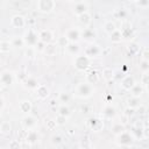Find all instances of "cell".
Listing matches in <instances>:
<instances>
[{
    "label": "cell",
    "instance_id": "cell-1",
    "mask_svg": "<svg viewBox=\"0 0 149 149\" xmlns=\"http://www.w3.org/2000/svg\"><path fill=\"white\" fill-rule=\"evenodd\" d=\"M94 85L87 83V81H83V83H79L76 87H74V91H73V94L77 97V98H80V99H88L93 95L94 93Z\"/></svg>",
    "mask_w": 149,
    "mask_h": 149
},
{
    "label": "cell",
    "instance_id": "cell-2",
    "mask_svg": "<svg viewBox=\"0 0 149 149\" xmlns=\"http://www.w3.org/2000/svg\"><path fill=\"white\" fill-rule=\"evenodd\" d=\"M91 63H92V59L88 58L86 55H76L74 56V59H73V66L77 71L79 72H85L90 66H91Z\"/></svg>",
    "mask_w": 149,
    "mask_h": 149
},
{
    "label": "cell",
    "instance_id": "cell-3",
    "mask_svg": "<svg viewBox=\"0 0 149 149\" xmlns=\"http://www.w3.org/2000/svg\"><path fill=\"white\" fill-rule=\"evenodd\" d=\"M115 137H116V140H115L116 144L119 147H122V148H129V147H132L134 144V141H135V139L132 135V133L130 132H127V130H123L122 133H120Z\"/></svg>",
    "mask_w": 149,
    "mask_h": 149
},
{
    "label": "cell",
    "instance_id": "cell-4",
    "mask_svg": "<svg viewBox=\"0 0 149 149\" xmlns=\"http://www.w3.org/2000/svg\"><path fill=\"white\" fill-rule=\"evenodd\" d=\"M22 38L24 41L26 47H28V48H34L37 44V42L40 41L38 40V34L33 28H29L28 30H26L24 34L22 35Z\"/></svg>",
    "mask_w": 149,
    "mask_h": 149
},
{
    "label": "cell",
    "instance_id": "cell-5",
    "mask_svg": "<svg viewBox=\"0 0 149 149\" xmlns=\"http://www.w3.org/2000/svg\"><path fill=\"white\" fill-rule=\"evenodd\" d=\"M56 7V0H37L36 9L42 14H50Z\"/></svg>",
    "mask_w": 149,
    "mask_h": 149
},
{
    "label": "cell",
    "instance_id": "cell-6",
    "mask_svg": "<svg viewBox=\"0 0 149 149\" xmlns=\"http://www.w3.org/2000/svg\"><path fill=\"white\" fill-rule=\"evenodd\" d=\"M101 52H102L101 48H100L97 43H94V42H90V43L86 45L85 50H84V55H86V56H87L88 58H91V59L99 57V56L101 55Z\"/></svg>",
    "mask_w": 149,
    "mask_h": 149
},
{
    "label": "cell",
    "instance_id": "cell-7",
    "mask_svg": "<svg viewBox=\"0 0 149 149\" xmlns=\"http://www.w3.org/2000/svg\"><path fill=\"white\" fill-rule=\"evenodd\" d=\"M87 127L93 132V133H99L104 129L105 127V122L104 119L101 118H97V116H92L87 120Z\"/></svg>",
    "mask_w": 149,
    "mask_h": 149
},
{
    "label": "cell",
    "instance_id": "cell-8",
    "mask_svg": "<svg viewBox=\"0 0 149 149\" xmlns=\"http://www.w3.org/2000/svg\"><path fill=\"white\" fill-rule=\"evenodd\" d=\"M22 127L26 129V130H30V129H35L36 126H37V119L31 115V114H26L23 118H22Z\"/></svg>",
    "mask_w": 149,
    "mask_h": 149
},
{
    "label": "cell",
    "instance_id": "cell-9",
    "mask_svg": "<svg viewBox=\"0 0 149 149\" xmlns=\"http://www.w3.org/2000/svg\"><path fill=\"white\" fill-rule=\"evenodd\" d=\"M10 26L16 29H21L26 27V17L20 14H15L10 17Z\"/></svg>",
    "mask_w": 149,
    "mask_h": 149
},
{
    "label": "cell",
    "instance_id": "cell-10",
    "mask_svg": "<svg viewBox=\"0 0 149 149\" xmlns=\"http://www.w3.org/2000/svg\"><path fill=\"white\" fill-rule=\"evenodd\" d=\"M65 37L69 40V42H77V43H79V41L81 40L80 29H78V28L68 29L66 33H65Z\"/></svg>",
    "mask_w": 149,
    "mask_h": 149
},
{
    "label": "cell",
    "instance_id": "cell-11",
    "mask_svg": "<svg viewBox=\"0 0 149 149\" xmlns=\"http://www.w3.org/2000/svg\"><path fill=\"white\" fill-rule=\"evenodd\" d=\"M54 38H55L54 33L50 29H43V30H41L38 33V40L41 42H43L44 44H48V43L54 42Z\"/></svg>",
    "mask_w": 149,
    "mask_h": 149
},
{
    "label": "cell",
    "instance_id": "cell-12",
    "mask_svg": "<svg viewBox=\"0 0 149 149\" xmlns=\"http://www.w3.org/2000/svg\"><path fill=\"white\" fill-rule=\"evenodd\" d=\"M21 84L26 90H29V91H35V88L38 86L36 78H34L31 76H26V78L21 81Z\"/></svg>",
    "mask_w": 149,
    "mask_h": 149
},
{
    "label": "cell",
    "instance_id": "cell-13",
    "mask_svg": "<svg viewBox=\"0 0 149 149\" xmlns=\"http://www.w3.org/2000/svg\"><path fill=\"white\" fill-rule=\"evenodd\" d=\"M135 83H136L135 81V78L132 74H128V73L120 80V85H121L122 90H125V91H129L134 86Z\"/></svg>",
    "mask_w": 149,
    "mask_h": 149
},
{
    "label": "cell",
    "instance_id": "cell-14",
    "mask_svg": "<svg viewBox=\"0 0 149 149\" xmlns=\"http://www.w3.org/2000/svg\"><path fill=\"white\" fill-rule=\"evenodd\" d=\"M35 92H36V97L40 100H45L50 95L49 87L47 85H43V84H38V86L35 88Z\"/></svg>",
    "mask_w": 149,
    "mask_h": 149
},
{
    "label": "cell",
    "instance_id": "cell-15",
    "mask_svg": "<svg viewBox=\"0 0 149 149\" xmlns=\"http://www.w3.org/2000/svg\"><path fill=\"white\" fill-rule=\"evenodd\" d=\"M80 36H81L83 40H85V41H87L90 43V42H93L94 41V38L97 37V33L92 28L86 27L83 30H80Z\"/></svg>",
    "mask_w": 149,
    "mask_h": 149
},
{
    "label": "cell",
    "instance_id": "cell-16",
    "mask_svg": "<svg viewBox=\"0 0 149 149\" xmlns=\"http://www.w3.org/2000/svg\"><path fill=\"white\" fill-rule=\"evenodd\" d=\"M118 112H116V108L113 106V105H106L104 108H102V116L104 119L106 120H113L115 116H116Z\"/></svg>",
    "mask_w": 149,
    "mask_h": 149
},
{
    "label": "cell",
    "instance_id": "cell-17",
    "mask_svg": "<svg viewBox=\"0 0 149 149\" xmlns=\"http://www.w3.org/2000/svg\"><path fill=\"white\" fill-rule=\"evenodd\" d=\"M0 81L2 86H10L14 81V74L10 71H2L0 73Z\"/></svg>",
    "mask_w": 149,
    "mask_h": 149
},
{
    "label": "cell",
    "instance_id": "cell-18",
    "mask_svg": "<svg viewBox=\"0 0 149 149\" xmlns=\"http://www.w3.org/2000/svg\"><path fill=\"white\" fill-rule=\"evenodd\" d=\"M31 109H33V104H31L30 100L23 99V100H21V101L19 102V111H20L22 114H24V115H26V114H30Z\"/></svg>",
    "mask_w": 149,
    "mask_h": 149
},
{
    "label": "cell",
    "instance_id": "cell-19",
    "mask_svg": "<svg viewBox=\"0 0 149 149\" xmlns=\"http://www.w3.org/2000/svg\"><path fill=\"white\" fill-rule=\"evenodd\" d=\"M77 19H78L79 24H80L81 27H84V28L90 27V26H91V23H92V16H91V14H90L88 12H86V13H83V14L78 15V16H77Z\"/></svg>",
    "mask_w": 149,
    "mask_h": 149
},
{
    "label": "cell",
    "instance_id": "cell-20",
    "mask_svg": "<svg viewBox=\"0 0 149 149\" xmlns=\"http://www.w3.org/2000/svg\"><path fill=\"white\" fill-rule=\"evenodd\" d=\"M130 133H132V135L134 136L135 141H143V140H144V135H143V126H139V125L134 126V127L132 128Z\"/></svg>",
    "mask_w": 149,
    "mask_h": 149
},
{
    "label": "cell",
    "instance_id": "cell-21",
    "mask_svg": "<svg viewBox=\"0 0 149 149\" xmlns=\"http://www.w3.org/2000/svg\"><path fill=\"white\" fill-rule=\"evenodd\" d=\"M128 92H130V95H133V97L141 98V97L143 95V93L146 92V90H144V87H143L141 84L135 83V84H134V86H133Z\"/></svg>",
    "mask_w": 149,
    "mask_h": 149
},
{
    "label": "cell",
    "instance_id": "cell-22",
    "mask_svg": "<svg viewBox=\"0 0 149 149\" xmlns=\"http://www.w3.org/2000/svg\"><path fill=\"white\" fill-rule=\"evenodd\" d=\"M86 12H88V6L85 2H83V1L77 2L74 5V7H73V14L76 16H78V15H80L83 13H86Z\"/></svg>",
    "mask_w": 149,
    "mask_h": 149
},
{
    "label": "cell",
    "instance_id": "cell-23",
    "mask_svg": "<svg viewBox=\"0 0 149 149\" xmlns=\"http://www.w3.org/2000/svg\"><path fill=\"white\" fill-rule=\"evenodd\" d=\"M119 30H120V34H121L122 40H128V41H130V40H133V37H134V35H135L134 30H133L130 27H122V28L119 29Z\"/></svg>",
    "mask_w": 149,
    "mask_h": 149
},
{
    "label": "cell",
    "instance_id": "cell-24",
    "mask_svg": "<svg viewBox=\"0 0 149 149\" xmlns=\"http://www.w3.org/2000/svg\"><path fill=\"white\" fill-rule=\"evenodd\" d=\"M57 48H58L57 43L51 42V43H48V44L44 45L43 52H44L47 56H55V55L57 54Z\"/></svg>",
    "mask_w": 149,
    "mask_h": 149
},
{
    "label": "cell",
    "instance_id": "cell-25",
    "mask_svg": "<svg viewBox=\"0 0 149 149\" xmlns=\"http://www.w3.org/2000/svg\"><path fill=\"white\" fill-rule=\"evenodd\" d=\"M37 141H38V133H37L35 129L28 130V134H27V136H26V142L29 143L30 146H33V144H35Z\"/></svg>",
    "mask_w": 149,
    "mask_h": 149
},
{
    "label": "cell",
    "instance_id": "cell-26",
    "mask_svg": "<svg viewBox=\"0 0 149 149\" xmlns=\"http://www.w3.org/2000/svg\"><path fill=\"white\" fill-rule=\"evenodd\" d=\"M65 49H66V51H68L70 55H72V56L78 55L79 51H80L79 43H77V42H69V44L65 47Z\"/></svg>",
    "mask_w": 149,
    "mask_h": 149
},
{
    "label": "cell",
    "instance_id": "cell-27",
    "mask_svg": "<svg viewBox=\"0 0 149 149\" xmlns=\"http://www.w3.org/2000/svg\"><path fill=\"white\" fill-rule=\"evenodd\" d=\"M85 78H86V81H87V83L94 85V84H97V83L99 81V73H98L95 70H91L90 72L86 73Z\"/></svg>",
    "mask_w": 149,
    "mask_h": 149
},
{
    "label": "cell",
    "instance_id": "cell-28",
    "mask_svg": "<svg viewBox=\"0 0 149 149\" xmlns=\"http://www.w3.org/2000/svg\"><path fill=\"white\" fill-rule=\"evenodd\" d=\"M0 133L2 135H5V136L10 135V133H12V123L9 121L1 122V125H0Z\"/></svg>",
    "mask_w": 149,
    "mask_h": 149
},
{
    "label": "cell",
    "instance_id": "cell-29",
    "mask_svg": "<svg viewBox=\"0 0 149 149\" xmlns=\"http://www.w3.org/2000/svg\"><path fill=\"white\" fill-rule=\"evenodd\" d=\"M141 104H142V102H141V99L137 98V97L130 95V97L127 99V106H128V107H132V108H134V109H136Z\"/></svg>",
    "mask_w": 149,
    "mask_h": 149
},
{
    "label": "cell",
    "instance_id": "cell-30",
    "mask_svg": "<svg viewBox=\"0 0 149 149\" xmlns=\"http://www.w3.org/2000/svg\"><path fill=\"white\" fill-rule=\"evenodd\" d=\"M123 130H126V129H125L123 123H121V122H114V123L112 125V127H111V132H112V134H113L114 136L119 135V134L122 133Z\"/></svg>",
    "mask_w": 149,
    "mask_h": 149
},
{
    "label": "cell",
    "instance_id": "cell-31",
    "mask_svg": "<svg viewBox=\"0 0 149 149\" xmlns=\"http://www.w3.org/2000/svg\"><path fill=\"white\" fill-rule=\"evenodd\" d=\"M57 112H58V114H61V115H65V116H68V118H70L71 116V108L68 106V104H61L59 105V107L57 108Z\"/></svg>",
    "mask_w": 149,
    "mask_h": 149
},
{
    "label": "cell",
    "instance_id": "cell-32",
    "mask_svg": "<svg viewBox=\"0 0 149 149\" xmlns=\"http://www.w3.org/2000/svg\"><path fill=\"white\" fill-rule=\"evenodd\" d=\"M127 51H128L132 56H135V55L140 54L141 48H140V45H139L137 43H135V42H130V43L128 44V47H127Z\"/></svg>",
    "mask_w": 149,
    "mask_h": 149
},
{
    "label": "cell",
    "instance_id": "cell-33",
    "mask_svg": "<svg viewBox=\"0 0 149 149\" xmlns=\"http://www.w3.org/2000/svg\"><path fill=\"white\" fill-rule=\"evenodd\" d=\"M118 28H116V24L113 22V21H106L105 23H104V30H105V33L106 34H112L114 30H116Z\"/></svg>",
    "mask_w": 149,
    "mask_h": 149
},
{
    "label": "cell",
    "instance_id": "cell-34",
    "mask_svg": "<svg viewBox=\"0 0 149 149\" xmlns=\"http://www.w3.org/2000/svg\"><path fill=\"white\" fill-rule=\"evenodd\" d=\"M109 41L112 43H115V44H118V43H120L122 41V37H121V34H120L119 29H116L112 34H109Z\"/></svg>",
    "mask_w": 149,
    "mask_h": 149
},
{
    "label": "cell",
    "instance_id": "cell-35",
    "mask_svg": "<svg viewBox=\"0 0 149 149\" xmlns=\"http://www.w3.org/2000/svg\"><path fill=\"white\" fill-rule=\"evenodd\" d=\"M63 140L64 139H63V136L61 134H54L50 137V143L52 146H55V147H58V146H61L63 143Z\"/></svg>",
    "mask_w": 149,
    "mask_h": 149
},
{
    "label": "cell",
    "instance_id": "cell-36",
    "mask_svg": "<svg viewBox=\"0 0 149 149\" xmlns=\"http://www.w3.org/2000/svg\"><path fill=\"white\" fill-rule=\"evenodd\" d=\"M140 84L144 87V90H148V85H149V71L142 72L141 78H140Z\"/></svg>",
    "mask_w": 149,
    "mask_h": 149
},
{
    "label": "cell",
    "instance_id": "cell-37",
    "mask_svg": "<svg viewBox=\"0 0 149 149\" xmlns=\"http://www.w3.org/2000/svg\"><path fill=\"white\" fill-rule=\"evenodd\" d=\"M10 44H12V47H14V48H23V47L26 45L23 38H22V37H19V36L14 37V38L12 40Z\"/></svg>",
    "mask_w": 149,
    "mask_h": 149
},
{
    "label": "cell",
    "instance_id": "cell-38",
    "mask_svg": "<svg viewBox=\"0 0 149 149\" xmlns=\"http://www.w3.org/2000/svg\"><path fill=\"white\" fill-rule=\"evenodd\" d=\"M127 74L126 71H122V70H113V80H116L120 83V80Z\"/></svg>",
    "mask_w": 149,
    "mask_h": 149
},
{
    "label": "cell",
    "instance_id": "cell-39",
    "mask_svg": "<svg viewBox=\"0 0 149 149\" xmlns=\"http://www.w3.org/2000/svg\"><path fill=\"white\" fill-rule=\"evenodd\" d=\"M102 78L105 79V80H112L113 79V70L112 69H109V68H105L104 70H102Z\"/></svg>",
    "mask_w": 149,
    "mask_h": 149
},
{
    "label": "cell",
    "instance_id": "cell-40",
    "mask_svg": "<svg viewBox=\"0 0 149 149\" xmlns=\"http://www.w3.org/2000/svg\"><path fill=\"white\" fill-rule=\"evenodd\" d=\"M68 120H69L68 116H65V115H61V114H57V116H56V119H55L57 126H64V125H66Z\"/></svg>",
    "mask_w": 149,
    "mask_h": 149
},
{
    "label": "cell",
    "instance_id": "cell-41",
    "mask_svg": "<svg viewBox=\"0 0 149 149\" xmlns=\"http://www.w3.org/2000/svg\"><path fill=\"white\" fill-rule=\"evenodd\" d=\"M70 99H71V97H70V94L66 93V92H62V93L59 94V97H58V100H59V102H62V104H68V102L70 101Z\"/></svg>",
    "mask_w": 149,
    "mask_h": 149
},
{
    "label": "cell",
    "instance_id": "cell-42",
    "mask_svg": "<svg viewBox=\"0 0 149 149\" xmlns=\"http://www.w3.org/2000/svg\"><path fill=\"white\" fill-rule=\"evenodd\" d=\"M57 45L58 47H62V48H65L68 44H69V40L65 37V35H63V36H61V37H58L57 38Z\"/></svg>",
    "mask_w": 149,
    "mask_h": 149
},
{
    "label": "cell",
    "instance_id": "cell-43",
    "mask_svg": "<svg viewBox=\"0 0 149 149\" xmlns=\"http://www.w3.org/2000/svg\"><path fill=\"white\" fill-rule=\"evenodd\" d=\"M45 127H47L48 130H55L56 127H57V123H56L55 120L48 119V120H45Z\"/></svg>",
    "mask_w": 149,
    "mask_h": 149
},
{
    "label": "cell",
    "instance_id": "cell-44",
    "mask_svg": "<svg viewBox=\"0 0 149 149\" xmlns=\"http://www.w3.org/2000/svg\"><path fill=\"white\" fill-rule=\"evenodd\" d=\"M0 47H1V51L2 52H8L10 50V48H12V44L9 42H7V41H2V42H0Z\"/></svg>",
    "mask_w": 149,
    "mask_h": 149
},
{
    "label": "cell",
    "instance_id": "cell-45",
    "mask_svg": "<svg viewBox=\"0 0 149 149\" xmlns=\"http://www.w3.org/2000/svg\"><path fill=\"white\" fill-rule=\"evenodd\" d=\"M140 56H141V59L143 61H149V49L146 47L143 48L141 51H140Z\"/></svg>",
    "mask_w": 149,
    "mask_h": 149
},
{
    "label": "cell",
    "instance_id": "cell-46",
    "mask_svg": "<svg viewBox=\"0 0 149 149\" xmlns=\"http://www.w3.org/2000/svg\"><path fill=\"white\" fill-rule=\"evenodd\" d=\"M140 70H141L142 72L149 71V61H143V59H141V62H140Z\"/></svg>",
    "mask_w": 149,
    "mask_h": 149
},
{
    "label": "cell",
    "instance_id": "cell-47",
    "mask_svg": "<svg viewBox=\"0 0 149 149\" xmlns=\"http://www.w3.org/2000/svg\"><path fill=\"white\" fill-rule=\"evenodd\" d=\"M135 113H136L135 109L132 108V107H128V106H127V107L125 108V111H123V115H125L126 118H130V116H133Z\"/></svg>",
    "mask_w": 149,
    "mask_h": 149
},
{
    "label": "cell",
    "instance_id": "cell-48",
    "mask_svg": "<svg viewBox=\"0 0 149 149\" xmlns=\"http://www.w3.org/2000/svg\"><path fill=\"white\" fill-rule=\"evenodd\" d=\"M8 147H9V149H19V148H21V143L19 141H16V140H12L9 142Z\"/></svg>",
    "mask_w": 149,
    "mask_h": 149
},
{
    "label": "cell",
    "instance_id": "cell-49",
    "mask_svg": "<svg viewBox=\"0 0 149 149\" xmlns=\"http://www.w3.org/2000/svg\"><path fill=\"white\" fill-rule=\"evenodd\" d=\"M136 5L140 8H147L149 6V0H136Z\"/></svg>",
    "mask_w": 149,
    "mask_h": 149
},
{
    "label": "cell",
    "instance_id": "cell-50",
    "mask_svg": "<svg viewBox=\"0 0 149 149\" xmlns=\"http://www.w3.org/2000/svg\"><path fill=\"white\" fill-rule=\"evenodd\" d=\"M116 15H118L120 19H125V17L127 16V10H126L125 8H121V9H119V10H118Z\"/></svg>",
    "mask_w": 149,
    "mask_h": 149
},
{
    "label": "cell",
    "instance_id": "cell-51",
    "mask_svg": "<svg viewBox=\"0 0 149 149\" xmlns=\"http://www.w3.org/2000/svg\"><path fill=\"white\" fill-rule=\"evenodd\" d=\"M44 45H45V44H44L43 42H41V41H38V42H37V44H36V45H35L34 48H36V49H37L38 51H41V52H43V49H44Z\"/></svg>",
    "mask_w": 149,
    "mask_h": 149
},
{
    "label": "cell",
    "instance_id": "cell-52",
    "mask_svg": "<svg viewBox=\"0 0 149 149\" xmlns=\"http://www.w3.org/2000/svg\"><path fill=\"white\" fill-rule=\"evenodd\" d=\"M143 135H144V140H147L149 137V128H148L147 123L143 126Z\"/></svg>",
    "mask_w": 149,
    "mask_h": 149
},
{
    "label": "cell",
    "instance_id": "cell-53",
    "mask_svg": "<svg viewBox=\"0 0 149 149\" xmlns=\"http://www.w3.org/2000/svg\"><path fill=\"white\" fill-rule=\"evenodd\" d=\"M3 108H5V99L0 97V111H2Z\"/></svg>",
    "mask_w": 149,
    "mask_h": 149
},
{
    "label": "cell",
    "instance_id": "cell-54",
    "mask_svg": "<svg viewBox=\"0 0 149 149\" xmlns=\"http://www.w3.org/2000/svg\"><path fill=\"white\" fill-rule=\"evenodd\" d=\"M66 1H69V2H72V1H74V0H66Z\"/></svg>",
    "mask_w": 149,
    "mask_h": 149
},
{
    "label": "cell",
    "instance_id": "cell-55",
    "mask_svg": "<svg viewBox=\"0 0 149 149\" xmlns=\"http://www.w3.org/2000/svg\"><path fill=\"white\" fill-rule=\"evenodd\" d=\"M129 1H133V2H136V0H129Z\"/></svg>",
    "mask_w": 149,
    "mask_h": 149
},
{
    "label": "cell",
    "instance_id": "cell-56",
    "mask_svg": "<svg viewBox=\"0 0 149 149\" xmlns=\"http://www.w3.org/2000/svg\"><path fill=\"white\" fill-rule=\"evenodd\" d=\"M1 87H2V84H1V81H0V88H1Z\"/></svg>",
    "mask_w": 149,
    "mask_h": 149
},
{
    "label": "cell",
    "instance_id": "cell-57",
    "mask_svg": "<svg viewBox=\"0 0 149 149\" xmlns=\"http://www.w3.org/2000/svg\"><path fill=\"white\" fill-rule=\"evenodd\" d=\"M1 52H2V51H1V47H0V54H1Z\"/></svg>",
    "mask_w": 149,
    "mask_h": 149
},
{
    "label": "cell",
    "instance_id": "cell-58",
    "mask_svg": "<svg viewBox=\"0 0 149 149\" xmlns=\"http://www.w3.org/2000/svg\"><path fill=\"white\" fill-rule=\"evenodd\" d=\"M0 115H1V111H0Z\"/></svg>",
    "mask_w": 149,
    "mask_h": 149
},
{
    "label": "cell",
    "instance_id": "cell-59",
    "mask_svg": "<svg viewBox=\"0 0 149 149\" xmlns=\"http://www.w3.org/2000/svg\"><path fill=\"white\" fill-rule=\"evenodd\" d=\"M0 147H1V146H0Z\"/></svg>",
    "mask_w": 149,
    "mask_h": 149
}]
</instances>
